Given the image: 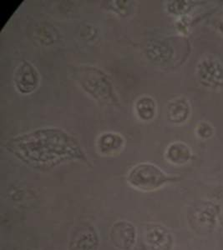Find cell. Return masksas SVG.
I'll return each instance as SVG.
<instances>
[{"mask_svg":"<svg viewBox=\"0 0 223 250\" xmlns=\"http://www.w3.org/2000/svg\"><path fill=\"white\" fill-rule=\"evenodd\" d=\"M126 146V140L117 132H104L95 141L98 154L102 157H115L122 153Z\"/></svg>","mask_w":223,"mask_h":250,"instance_id":"9c48e42d","label":"cell"},{"mask_svg":"<svg viewBox=\"0 0 223 250\" xmlns=\"http://www.w3.org/2000/svg\"><path fill=\"white\" fill-rule=\"evenodd\" d=\"M197 74L201 83L206 88H223V63L215 58H205L198 63Z\"/></svg>","mask_w":223,"mask_h":250,"instance_id":"52a82bcc","label":"cell"},{"mask_svg":"<svg viewBox=\"0 0 223 250\" xmlns=\"http://www.w3.org/2000/svg\"><path fill=\"white\" fill-rule=\"evenodd\" d=\"M134 110L140 121L151 122L157 114V104L153 97L144 94L134 102Z\"/></svg>","mask_w":223,"mask_h":250,"instance_id":"4fadbf2b","label":"cell"},{"mask_svg":"<svg viewBox=\"0 0 223 250\" xmlns=\"http://www.w3.org/2000/svg\"><path fill=\"white\" fill-rule=\"evenodd\" d=\"M13 80L18 93L28 95L37 90L41 77L37 68L32 62L24 60L20 62L15 68Z\"/></svg>","mask_w":223,"mask_h":250,"instance_id":"277c9868","label":"cell"},{"mask_svg":"<svg viewBox=\"0 0 223 250\" xmlns=\"http://www.w3.org/2000/svg\"><path fill=\"white\" fill-rule=\"evenodd\" d=\"M173 178L152 163H140L130 168L126 181L131 187L140 192H153L172 182Z\"/></svg>","mask_w":223,"mask_h":250,"instance_id":"3957f363","label":"cell"},{"mask_svg":"<svg viewBox=\"0 0 223 250\" xmlns=\"http://www.w3.org/2000/svg\"><path fill=\"white\" fill-rule=\"evenodd\" d=\"M165 158L172 165H186L192 159V151L186 143H172L166 148Z\"/></svg>","mask_w":223,"mask_h":250,"instance_id":"7c38bea8","label":"cell"},{"mask_svg":"<svg viewBox=\"0 0 223 250\" xmlns=\"http://www.w3.org/2000/svg\"><path fill=\"white\" fill-rule=\"evenodd\" d=\"M100 239L97 231L90 225H80L72 230L69 250H98Z\"/></svg>","mask_w":223,"mask_h":250,"instance_id":"ba28073f","label":"cell"},{"mask_svg":"<svg viewBox=\"0 0 223 250\" xmlns=\"http://www.w3.org/2000/svg\"><path fill=\"white\" fill-rule=\"evenodd\" d=\"M188 1H170L167 3V11L174 15H183L191 9Z\"/></svg>","mask_w":223,"mask_h":250,"instance_id":"9a60e30c","label":"cell"},{"mask_svg":"<svg viewBox=\"0 0 223 250\" xmlns=\"http://www.w3.org/2000/svg\"><path fill=\"white\" fill-rule=\"evenodd\" d=\"M146 54L152 62L167 63L174 56V48L166 40H154L147 46Z\"/></svg>","mask_w":223,"mask_h":250,"instance_id":"8fae6325","label":"cell"},{"mask_svg":"<svg viewBox=\"0 0 223 250\" xmlns=\"http://www.w3.org/2000/svg\"><path fill=\"white\" fill-rule=\"evenodd\" d=\"M143 240L149 250H172L174 248L172 233L157 223H149L145 226Z\"/></svg>","mask_w":223,"mask_h":250,"instance_id":"8992f818","label":"cell"},{"mask_svg":"<svg viewBox=\"0 0 223 250\" xmlns=\"http://www.w3.org/2000/svg\"><path fill=\"white\" fill-rule=\"evenodd\" d=\"M192 112L189 100L183 96L177 97L169 102L166 107V117L169 122L182 125L190 118Z\"/></svg>","mask_w":223,"mask_h":250,"instance_id":"30bf717a","label":"cell"},{"mask_svg":"<svg viewBox=\"0 0 223 250\" xmlns=\"http://www.w3.org/2000/svg\"><path fill=\"white\" fill-rule=\"evenodd\" d=\"M76 80L84 92L104 104L118 103L114 86L108 76L101 69L92 66H83L75 71Z\"/></svg>","mask_w":223,"mask_h":250,"instance_id":"7a4b0ae2","label":"cell"},{"mask_svg":"<svg viewBox=\"0 0 223 250\" xmlns=\"http://www.w3.org/2000/svg\"><path fill=\"white\" fill-rule=\"evenodd\" d=\"M9 148L27 165L38 168L84 157L74 138L57 128H43L17 137L9 143Z\"/></svg>","mask_w":223,"mask_h":250,"instance_id":"6da1fadb","label":"cell"},{"mask_svg":"<svg viewBox=\"0 0 223 250\" xmlns=\"http://www.w3.org/2000/svg\"><path fill=\"white\" fill-rule=\"evenodd\" d=\"M133 3L134 2L132 1H111L108 4V9L110 11L120 16H126L133 10Z\"/></svg>","mask_w":223,"mask_h":250,"instance_id":"5bb4252c","label":"cell"},{"mask_svg":"<svg viewBox=\"0 0 223 250\" xmlns=\"http://www.w3.org/2000/svg\"><path fill=\"white\" fill-rule=\"evenodd\" d=\"M195 132L197 136L201 140H208L214 134V128L211 124L202 121V122L198 123Z\"/></svg>","mask_w":223,"mask_h":250,"instance_id":"2e32d148","label":"cell"},{"mask_svg":"<svg viewBox=\"0 0 223 250\" xmlns=\"http://www.w3.org/2000/svg\"><path fill=\"white\" fill-rule=\"evenodd\" d=\"M110 240L118 250H133L138 241L136 227L127 220H117L110 229Z\"/></svg>","mask_w":223,"mask_h":250,"instance_id":"5b68a950","label":"cell"}]
</instances>
